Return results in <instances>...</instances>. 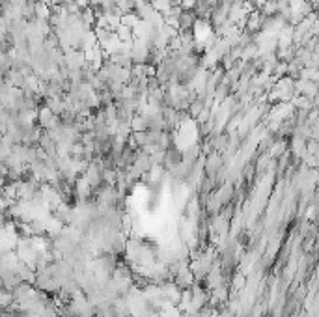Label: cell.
Returning <instances> with one entry per match:
<instances>
[{"instance_id":"cell-1","label":"cell","mask_w":319,"mask_h":317,"mask_svg":"<svg viewBox=\"0 0 319 317\" xmlns=\"http://www.w3.org/2000/svg\"><path fill=\"white\" fill-rule=\"evenodd\" d=\"M196 13L192 10H181V13L178 15V25L179 30H192V26L196 23Z\"/></svg>"},{"instance_id":"cell-2","label":"cell","mask_w":319,"mask_h":317,"mask_svg":"<svg viewBox=\"0 0 319 317\" xmlns=\"http://www.w3.org/2000/svg\"><path fill=\"white\" fill-rule=\"evenodd\" d=\"M221 166H222V161L219 155H211V157L207 159V163H205V174H207L209 177L217 176L219 172H221Z\"/></svg>"},{"instance_id":"cell-3","label":"cell","mask_w":319,"mask_h":317,"mask_svg":"<svg viewBox=\"0 0 319 317\" xmlns=\"http://www.w3.org/2000/svg\"><path fill=\"white\" fill-rule=\"evenodd\" d=\"M15 300H13V293L10 289H4V287H0V308L2 310H6L10 306L13 304Z\"/></svg>"}]
</instances>
